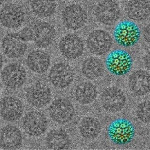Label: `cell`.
I'll use <instances>...</instances> for the list:
<instances>
[{
    "label": "cell",
    "mask_w": 150,
    "mask_h": 150,
    "mask_svg": "<svg viewBox=\"0 0 150 150\" xmlns=\"http://www.w3.org/2000/svg\"><path fill=\"white\" fill-rule=\"evenodd\" d=\"M26 98L31 106L37 108L45 107L51 100V90L48 86L38 82L26 90Z\"/></svg>",
    "instance_id": "13"
},
{
    "label": "cell",
    "mask_w": 150,
    "mask_h": 150,
    "mask_svg": "<svg viewBox=\"0 0 150 150\" xmlns=\"http://www.w3.org/2000/svg\"><path fill=\"white\" fill-rule=\"evenodd\" d=\"M63 1H71V0H63Z\"/></svg>",
    "instance_id": "31"
},
{
    "label": "cell",
    "mask_w": 150,
    "mask_h": 150,
    "mask_svg": "<svg viewBox=\"0 0 150 150\" xmlns=\"http://www.w3.org/2000/svg\"><path fill=\"white\" fill-rule=\"evenodd\" d=\"M132 65L131 56L124 50H115L106 58V68L110 73L116 76L126 75L130 72Z\"/></svg>",
    "instance_id": "3"
},
{
    "label": "cell",
    "mask_w": 150,
    "mask_h": 150,
    "mask_svg": "<svg viewBox=\"0 0 150 150\" xmlns=\"http://www.w3.org/2000/svg\"><path fill=\"white\" fill-rule=\"evenodd\" d=\"M97 90L95 86L90 82L81 83L76 86L73 90L74 97L82 105H87L92 103L97 96Z\"/></svg>",
    "instance_id": "22"
},
{
    "label": "cell",
    "mask_w": 150,
    "mask_h": 150,
    "mask_svg": "<svg viewBox=\"0 0 150 150\" xmlns=\"http://www.w3.org/2000/svg\"><path fill=\"white\" fill-rule=\"evenodd\" d=\"M30 7L33 14L40 18H48L55 14L56 0H31Z\"/></svg>",
    "instance_id": "23"
},
{
    "label": "cell",
    "mask_w": 150,
    "mask_h": 150,
    "mask_svg": "<svg viewBox=\"0 0 150 150\" xmlns=\"http://www.w3.org/2000/svg\"><path fill=\"white\" fill-rule=\"evenodd\" d=\"M144 62L145 66L147 69L150 70V51L146 54L144 58Z\"/></svg>",
    "instance_id": "30"
},
{
    "label": "cell",
    "mask_w": 150,
    "mask_h": 150,
    "mask_svg": "<svg viewBox=\"0 0 150 150\" xmlns=\"http://www.w3.org/2000/svg\"><path fill=\"white\" fill-rule=\"evenodd\" d=\"M49 78L52 85L63 89L71 84L74 79V73L71 67L65 63H58L52 67Z\"/></svg>",
    "instance_id": "14"
},
{
    "label": "cell",
    "mask_w": 150,
    "mask_h": 150,
    "mask_svg": "<svg viewBox=\"0 0 150 150\" xmlns=\"http://www.w3.org/2000/svg\"><path fill=\"white\" fill-rule=\"evenodd\" d=\"M27 48V41L19 33L7 34L2 39V51L6 56L8 58H20L25 55Z\"/></svg>",
    "instance_id": "12"
},
{
    "label": "cell",
    "mask_w": 150,
    "mask_h": 150,
    "mask_svg": "<svg viewBox=\"0 0 150 150\" xmlns=\"http://www.w3.org/2000/svg\"><path fill=\"white\" fill-rule=\"evenodd\" d=\"M135 130L133 124L128 120L119 118L110 124L108 128V136L116 145L129 143L135 136Z\"/></svg>",
    "instance_id": "2"
},
{
    "label": "cell",
    "mask_w": 150,
    "mask_h": 150,
    "mask_svg": "<svg viewBox=\"0 0 150 150\" xmlns=\"http://www.w3.org/2000/svg\"><path fill=\"white\" fill-rule=\"evenodd\" d=\"M22 144V135L18 128L11 125L4 127L1 130V148L17 150Z\"/></svg>",
    "instance_id": "18"
},
{
    "label": "cell",
    "mask_w": 150,
    "mask_h": 150,
    "mask_svg": "<svg viewBox=\"0 0 150 150\" xmlns=\"http://www.w3.org/2000/svg\"><path fill=\"white\" fill-rule=\"evenodd\" d=\"M1 78L7 88L15 90L25 84L27 80V73L21 64L12 63L6 66L2 70Z\"/></svg>",
    "instance_id": "8"
},
{
    "label": "cell",
    "mask_w": 150,
    "mask_h": 150,
    "mask_svg": "<svg viewBox=\"0 0 150 150\" xmlns=\"http://www.w3.org/2000/svg\"><path fill=\"white\" fill-rule=\"evenodd\" d=\"M33 41L38 48H46L55 40L56 31L54 26L49 23L41 21L35 24L32 28Z\"/></svg>",
    "instance_id": "15"
},
{
    "label": "cell",
    "mask_w": 150,
    "mask_h": 150,
    "mask_svg": "<svg viewBox=\"0 0 150 150\" xmlns=\"http://www.w3.org/2000/svg\"><path fill=\"white\" fill-rule=\"evenodd\" d=\"M88 16L84 8L77 4L65 7L62 12V20L67 29L77 30L83 27L87 22Z\"/></svg>",
    "instance_id": "6"
},
{
    "label": "cell",
    "mask_w": 150,
    "mask_h": 150,
    "mask_svg": "<svg viewBox=\"0 0 150 150\" xmlns=\"http://www.w3.org/2000/svg\"><path fill=\"white\" fill-rule=\"evenodd\" d=\"M26 64L28 68L37 74L46 72L51 65V57L46 52L34 50L28 55Z\"/></svg>",
    "instance_id": "19"
},
{
    "label": "cell",
    "mask_w": 150,
    "mask_h": 150,
    "mask_svg": "<svg viewBox=\"0 0 150 150\" xmlns=\"http://www.w3.org/2000/svg\"><path fill=\"white\" fill-rule=\"evenodd\" d=\"M86 45L89 51L96 56L104 55L112 46V38L109 33L101 29L92 31L88 35Z\"/></svg>",
    "instance_id": "5"
},
{
    "label": "cell",
    "mask_w": 150,
    "mask_h": 150,
    "mask_svg": "<svg viewBox=\"0 0 150 150\" xmlns=\"http://www.w3.org/2000/svg\"><path fill=\"white\" fill-rule=\"evenodd\" d=\"M125 12L132 20H145L150 15V3L147 0H130L126 6Z\"/></svg>",
    "instance_id": "21"
},
{
    "label": "cell",
    "mask_w": 150,
    "mask_h": 150,
    "mask_svg": "<svg viewBox=\"0 0 150 150\" xmlns=\"http://www.w3.org/2000/svg\"><path fill=\"white\" fill-rule=\"evenodd\" d=\"M79 129L82 136L88 140L95 138L102 130L100 123L91 117L84 118L81 122Z\"/></svg>",
    "instance_id": "26"
},
{
    "label": "cell",
    "mask_w": 150,
    "mask_h": 150,
    "mask_svg": "<svg viewBox=\"0 0 150 150\" xmlns=\"http://www.w3.org/2000/svg\"><path fill=\"white\" fill-rule=\"evenodd\" d=\"M137 115L142 122L150 123V101H145L139 105L137 110Z\"/></svg>",
    "instance_id": "27"
},
{
    "label": "cell",
    "mask_w": 150,
    "mask_h": 150,
    "mask_svg": "<svg viewBox=\"0 0 150 150\" xmlns=\"http://www.w3.org/2000/svg\"><path fill=\"white\" fill-rule=\"evenodd\" d=\"M46 145L52 150H64L69 148L70 141L67 133L61 129L52 130L48 134Z\"/></svg>",
    "instance_id": "25"
},
{
    "label": "cell",
    "mask_w": 150,
    "mask_h": 150,
    "mask_svg": "<svg viewBox=\"0 0 150 150\" xmlns=\"http://www.w3.org/2000/svg\"><path fill=\"white\" fill-rule=\"evenodd\" d=\"M101 102L106 111L118 112L124 107L126 97L120 89L116 87H110L103 91L101 94Z\"/></svg>",
    "instance_id": "16"
},
{
    "label": "cell",
    "mask_w": 150,
    "mask_h": 150,
    "mask_svg": "<svg viewBox=\"0 0 150 150\" xmlns=\"http://www.w3.org/2000/svg\"><path fill=\"white\" fill-rule=\"evenodd\" d=\"M25 20V13L20 6L8 3L1 11V24L4 27L16 29L21 27Z\"/></svg>",
    "instance_id": "9"
},
{
    "label": "cell",
    "mask_w": 150,
    "mask_h": 150,
    "mask_svg": "<svg viewBox=\"0 0 150 150\" xmlns=\"http://www.w3.org/2000/svg\"><path fill=\"white\" fill-rule=\"evenodd\" d=\"M104 70V64L99 58L90 57L84 60L82 64V73L90 80H95L101 77Z\"/></svg>",
    "instance_id": "24"
},
{
    "label": "cell",
    "mask_w": 150,
    "mask_h": 150,
    "mask_svg": "<svg viewBox=\"0 0 150 150\" xmlns=\"http://www.w3.org/2000/svg\"><path fill=\"white\" fill-rule=\"evenodd\" d=\"M22 127L28 135L40 136L46 132L48 128L46 116L41 111H30L23 117Z\"/></svg>",
    "instance_id": "7"
},
{
    "label": "cell",
    "mask_w": 150,
    "mask_h": 150,
    "mask_svg": "<svg viewBox=\"0 0 150 150\" xmlns=\"http://www.w3.org/2000/svg\"><path fill=\"white\" fill-rule=\"evenodd\" d=\"M94 14L99 22L111 26L119 20L121 10L119 4L114 0H102L96 5Z\"/></svg>",
    "instance_id": "4"
},
{
    "label": "cell",
    "mask_w": 150,
    "mask_h": 150,
    "mask_svg": "<svg viewBox=\"0 0 150 150\" xmlns=\"http://www.w3.org/2000/svg\"><path fill=\"white\" fill-rule=\"evenodd\" d=\"M113 37L115 42L120 46L130 47L138 42L141 31L138 26L133 21H122L115 28Z\"/></svg>",
    "instance_id": "1"
},
{
    "label": "cell",
    "mask_w": 150,
    "mask_h": 150,
    "mask_svg": "<svg viewBox=\"0 0 150 150\" xmlns=\"http://www.w3.org/2000/svg\"><path fill=\"white\" fill-rule=\"evenodd\" d=\"M50 116L56 123L64 124L73 118L75 108L70 100L60 98L55 100L49 109Z\"/></svg>",
    "instance_id": "10"
},
{
    "label": "cell",
    "mask_w": 150,
    "mask_h": 150,
    "mask_svg": "<svg viewBox=\"0 0 150 150\" xmlns=\"http://www.w3.org/2000/svg\"><path fill=\"white\" fill-rule=\"evenodd\" d=\"M20 34L22 37L27 42L33 41L34 34L32 28L31 29L29 28H25L22 30Z\"/></svg>",
    "instance_id": "28"
},
{
    "label": "cell",
    "mask_w": 150,
    "mask_h": 150,
    "mask_svg": "<svg viewBox=\"0 0 150 150\" xmlns=\"http://www.w3.org/2000/svg\"><path fill=\"white\" fill-rule=\"evenodd\" d=\"M59 48L62 55L65 58L69 60H75L83 55L84 42L78 35L68 34L61 39Z\"/></svg>",
    "instance_id": "11"
},
{
    "label": "cell",
    "mask_w": 150,
    "mask_h": 150,
    "mask_svg": "<svg viewBox=\"0 0 150 150\" xmlns=\"http://www.w3.org/2000/svg\"><path fill=\"white\" fill-rule=\"evenodd\" d=\"M130 91L136 96H143L150 92V75L143 70H138L130 76Z\"/></svg>",
    "instance_id": "20"
},
{
    "label": "cell",
    "mask_w": 150,
    "mask_h": 150,
    "mask_svg": "<svg viewBox=\"0 0 150 150\" xmlns=\"http://www.w3.org/2000/svg\"><path fill=\"white\" fill-rule=\"evenodd\" d=\"M23 112V104L17 98L6 96L1 100V115L6 121H17L21 117Z\"/></svg>",
    "instance_id": "17"
},
{
    "label": "cell",
    "mask_w": 150,
    "mask_h": 150,
    "mask_svg": "<svg viewBox=\"0 0 150 150\" xmlns=\"http://www.w3.org/2000/svg\"><path fill=\"white\" fill-rule=\"evenodd\" d=\"M143 35L145 41L150 45V24H148L144 28Z\"/></svg>",
    "instance_id": "29"
}]
</instances>
